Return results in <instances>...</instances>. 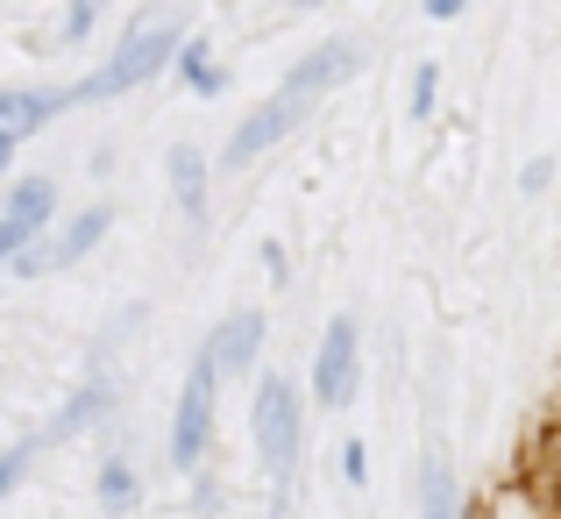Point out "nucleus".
<instances>
[{
    "mask_svg": "<svg viewBox=\"0 0 561 519\" xmlns=\"http://www.w3.org/2000/svg\"><path fill=\"white\" fill-rule=\"evenodd\" d=\"M426 14H434V22H455V14H462V0H426Z\"/></svg>",
    "mask_w": 561,
    "mask_h": 519,
    "instance_id": "20",
    "label": "nucleus"
},
{
    "mask_svg": "<svg viewBox=\"0 0 561 519\" xmlns=\"http://www.w3.org/2000/svg\"><path fill=\"white\" fill-rule=\"evenodd\" d=\"M434 93H440V71L420 65V71H412V122H426V114H434Z\"/></svg>",
    "mask_w": 561,
    "mask_h": 519,
    "instance_id": "18",
    "label": "nucleus"
},
{
    "mask_svg": "<svg viewBox=\"0 0 561 519\" xmlns=\"http://www.w3.org/2000/svg\"><path fill=\"white\" fill-rule=\"evenodd\" d=\"M554 519H561V512H554Z\"/></svg>",
    "mask_w": 561,
    "mask_h": 519,
    "instance_id": "22",
    "label": "nucleus"
},
{
    "mask_svg": "<svg viewBox=\"0 0 561 519\" xmlns=\"http://www.w3.org/2000/svg\"><path fill=\"white\" fill-rule=\"evenodd\" d=\"M420 519H462V484H455V463L440 441L420 455Z\"/></svg>",
    "mask_w": 561,
    "mask_h": 519,
    "instance_id": "12",
    "label": "nucleus"
},
{
    "mask_svg": "<svg viewBox=\"0 0 561 519\" xmlns=\"http://www.w3.org/2000/svg\"><path fill=\"white\" fill-rule=\"evenodd\" d=\"M36 449H43L36 435H22V441H8V449H0V506H8V492H14V484L28 477V463H36Z\"/></svg>",
    "mask_w": 561,
    "mask_h": 519,
    "instance_id": "15",
    "label": "nucleus"
},
{
    "mask_svg": "<svg viewBox=\"0 0 561 519\" xmlns=\"http://www.w3.org/2000/svg\"><path fill=\"white\" fill-rule=\"evenodd\" d=\"M214 398H220V370L206 363V349L185 363V384H179V406H171V435H164V449H171V470L179 477H199L206 470V455H214Z\"/></svg>",
    "mask_w": 561,
    "mask_h": 519,
    "instance_id": "4",
    "label": "nucleus"
},
{
    "mask_svg": "<svg viewBox=\"0 0 561 519\" xmlns=\"http://www.w3.org/2000/svg\"><path fill=\"white\" fill-rule=\"evenodd\" d=\"M93 506H100V519H136V506H142V470L128 463V455H107V463L93 470Z\"/></svg>",
    "mask_w": 561,
    "mask_h": 519,
    "instance_id": "11",
    "label": "nucleus"
},
{
    "mask_svg": "<svg viewBox=\"0 0 561 519\" xmlns=\"http://www.w3.org/2000/svg\"><path fill=\"white\" fill-rule=\"evenodd\" d=\"M263 335H271L263 306H234V314L220 320L199 349H206V363H214L220 377H249V370H256V356H263Z\"/></svg>",
    "mask_w": 561,
    "mask_h": 519,
    "instance_id": "8",
    "label": "nucleus"
},
{
    "mask_svg": "<svg viewBox=\"0 0 561 519\" xmlns=\"http://www.w3.org/2000/svg\"><path fill=\"white\" fill-rule=\"evenodd\" d=\"M71 108V86L57 93V86H0V136L8 143H22V136H36L50 114H65Z\"/></svg>",
    "mask_w": 561,
    "mask_h": 519,
    "instance_id": "10",
    "label": "nucleus"
},
{
    "mask_svg": "<svg viewBox=\"0 0 561 519\" xmlns=\"http://www.w3.org/2000/svg\"><path fill=\"white\" fill-rule=\"evenodd\" d=\"M356 57H363V50H356L348 36H334V43H320V50H306L299 65H291V79L277 86V93L263 100L249 122H234V128H228V143H220V165L242 171V165H256L263 150H277V143H285L291 128H299L306 114H313L320 100H328L334 86L348 79V71H356Z\"/></svg>",
    "mask_w": 561,
    "mask_h": 519,
    "instance_id": "1",
    "label": "nucleus"
},
{
    "mask_svg": "<svg viewBox=\"0 0 561 519\" xmlns=\"http://www.w3.org/2000/svg\"><path fill=\"white\" fill-rule=\"evenodd\" d=\"M356 384H363V328H356V314H334L320 349H313V406L348 413L356 406Z\"/></svg>",
    "mask_w": 561,
    "mask_h": 519,
    "instance_id": "5",
    "label": "nucleus"
},
{
    "mask_svg": "<svg viewBox=\"0 0 561 519\" xmlns=\"http://www.w3.org/2000/svg\"><path fill=\"white\" fill-rule=\"evenodd\" d=\"M249 441H256L263 470H271V492L291 498V477H299V449H306V398L285 370H263L256 398H249Z\"/></svg>",
    "mask_w": 561,
    "mask_h": 519,
    "instance_id": "2",
    "label": "nucleus"
},
{
    "mask_svg": "<svg viewBox=\"0 0 561 519\" xmlns=\"http://www.w3.org/2000/svg\"><path fill=\"white\" fill-rule=\"evenodd\" d=\"M114 398H122V392H114V377H107V370H93V377H85L79 392H71L65 406L50 413V427H43L36 441H79L85 427H100V420L114 413Z\"/></svg>",
    "mask_w": 561,
    "mask_h": 519,
    "instance_id": "9",
    "label": "nucleus"
},
{
    "mask_svg": "<svg viewBox=\"0 0 561 519\" xmlns=\"http://www.w3.org/2000/svg\"><path fill=\"white\" fill-rule=\"evenodd\" d=\"M171 65H179V79H185V86H192V93H199V100L228 93V71L214 65V50H206V36H185V43H179V57H171Z\"/></svg>",
    "mask_w": 561,
    "mask_h": 519,
    "instance_id": "14",
    "label": "nucleus"
},
{
    "mask_svg": "<svg viewBox=\"0 0 561 519\" xmlns=\"http://www.w3.org/2000/svg\"><path fill=\"white\" fill-rule=\"evenodd\" d=\"M192 36V29L179 22H164V14H150L142 8L136 22H128V36H122V50L107 57V65L93 71V79H79L71 86V108H85V100H114V93H128V86H142V79H157V71L179 57V43Z\"/></svg>",
    "mask_w": 561,
    "mask_h": 519,
    "instance_id": "3",
    "label": "nucleus"
},
{
    "mask_svg": "<svg viewBox=\"0 0 561 519\" xmlns=\"http://www.w3.org/2000/svg\"><path fill=\"white\" fill-rule=\"evenodd\" d=\"M334 470H342V484H370V455H363V441H356V435L334 449Z\"/></svg>",
    "mask_w": 561,
    "mask_h": 519,
    "instance_id": "17",
    "label": "nucleus"
},
{
    "mask_svg": "<svg viewBox=\"0 0 561 519\" xmlns=\"http://www.w3.org/2000/svg\"><path fill=\"white\" fill-rule=\"evenodd\" d=\"M100 8H107V0H65V29H57V36L85 43V36H93V22H100Z\"/></svg>",
    "mask_w": 561,
    "mask_h": 519,
    "instance_id": "16",
    "label": "nucleus"
},
{
    "mask_svg": "<svg viewBox=\"0 0 561 519\" xmlns=\"http://www.w3.org/2000/svg\"><path fill=\"white\" fill-rule=\"evenodd\" d=\"M171 200H179L185 221L206 214V157L192 150V143H179V150H171Z\"/></svg>",
    "mask_w": 561,
    "mask_h": 519,
    "instance_id": "13",
    "label": "nucleus"
},
{
    "mask_svg": "<svg viewBox=\"0 0 561 519\" xmlns=\"http://www.w3.org/2000/svg\"><path fill=\"white\" fill-rule=\"evenodd\" d=\"M57 221V178H14L0 200V271L22 257L28 242H43Z\"/></svg>",
    "mask_w": 561,
    "mask_h": 519,
    "instance_id": "7",
    "label": "nucleus"
},
{
    "mask_svg": "<svg viewBox=\"0 0 561 519\" xmlns=\"http://www.w3.org/2000/svg\"><path fill=\"white\" fill-rule=\"evenodd\" d=\"M107 228H114V206H107V200H93V206H79V214L65 221V235L50 228L43 242H28V249H22V257H14L8 271H14V278H50V271H71V263H85V257L100 249V235H107Z\"/></svg>",
    "mask_w": 561,
    "mask_h": 519,
    "instance_id": "6",
    "label": "nucleus"
},
{
    "mask_svg": "<svg viewBox=\"0 0 561 519\" xmlns=\"http://www.w3.org/2000/svg\"><path fill=\"white\" fill-rule=\"evenodd\" d=\"M8 165H14V143H8V136H0V178H8Z\"/></svg>",
    "mask_w": 561,
    "mask_h": 519,
    "instance_id": "21",
    "label": "nucleus"
},
{
    "mask_svg": "<svg viewBox=\"0 0 561 519\" xmlns=\"http://www.w3.org/2000/svg\"><path fill=\"white\" fill-rule=\"evenodd\" d=\"M548 178H554V165H548V157H534V165H526V178H519V185H526V192H540V185H548Z\"/></svg>",
    "mask_w": 561,
    "mask_h": 519,
    "instance_id": "19",
    "label": "nucleus"
}]
</instances>
